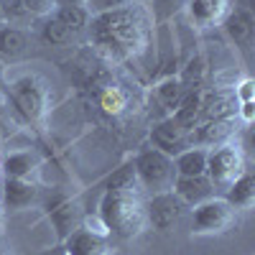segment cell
Segmentation results:
<instances>
[{
  "label": "cell",
  "mask_w": 255,
  "mask_h": 255,
  "mask_svg": "<svg viewBox=\"0 0 255 255\" xmlns=\"http://www.w3.org/2000/svg\"><path fill=\"white\" fill-rule=\"evenodd\" d=\"M90 41L115 61H135L153 49V31L143 5L128 3L90 18Z\"/></svg>",
  "instance_id": "cell-1"
},
{
  "label": "cell",
  "mask_w": 255,
  "mask_h": 255,
  "mask_svg": "<svg viewBox=\"0 0 255 255\" xmlns=\"http://www.w3.org/2000/svg\"><path fill=\"white\" fill-rule=\"evenodd\" d=\"M100 222L102 227L123 240L138 238L145 227V204L140 199V186H108L100 199Z\"/></svg>",
  "instance_id": "cell-2"
},
{
  "label": "cell",
  "mask_w": 255,
  "mask_h": 255,
  "mask_svg": "<svg viewBox=\"0 0 255 255\" xmlns=\"http://www.w3.org/2000/svg\"><path fill=\"white\" fill-rule=\"evenodd\" d=\"M133 171L135 181L140 189H145L148 194H161V191H171L176 181V168L174 158L166 156L156 148H143V151L133 158Z\"/></svg>",
  "instance_id": "cell-3"
},
{
  "label": "cell",
  "mask_w": 255,
  "mask_h": 255,
  "mask_svg": "<svg viewBox=\"0 0 255 255\" xmlns=\"http://www.w3.org/2000/svg\"><path fill=\"white\" fill-rule=\"evenodd\" d=\"M8 100L15 108V113L28 120L38 123L46 113V90L36 74H18L8 82Z\"/></svg>",
  "instance_id": "cell-4"
},
{
  "label": "cell",
  "mask_w": 255,
  "mask_h": 255,
  "mask_svg": "<svg viewBox=\"0 0 255 255\" xmlns=\"http://www.w3.org/2000/svg\"><path fill=\"white\" fill-rule=\"evenodd\" d=\"M243 171H245V156L235 143L207 148V179L217 186V191H225Z\"/></svg>",
  "instance_id": "cell-5"
},
{
  "label": "cell",
  "mask_w": 255,
  "mask_h": 255,
  "mask_svg": "<svg viewBox=\"0 0 255 255\" xmlns=\"http://www.w3.org/2000/svg\"><path fill=\"white\" fill-rule=\"evenodd\" d=\"M235 207H232L222 194L212 197L197 207H191V230L197 235H220L227 232L235 222Z\"/></svg>",
  "instance_id": "cell-6"
},
{
  "label": "cell",
  "mask_w": 255,
  "mask_h": 255,
  "mask_svg": "<svg viewBox=\"0 0 255 255\" xmlns=\"http://www.w3.org/2000/svg\"><path fill=\"white\" fill-rule=\"evenodd\" d=\"M184 204L174 191H161V194H151L145 202V222L158 232H168L184 215Z\"/></svg>",
  "instance_id": "cell-7"
},
{
  "label": "cell",
  "mask_w": 255,
  "mask_h": 255,
  "mask_svg": "<svg viewBox=\"0 0 255 255\" xmlns=\"http://www.w3.org/2000/svg\"><path fill=\"white\" fill-rule=\"evenodd\" d=\"M148 140H151V148H156V151L171 156V158H174L176 153L186 151V148L191 145V143H189V133L181 130L171 115H166V118H161V120H156V123L151 125Z\"/></svg>",
  "instance_id": "cell-8"
},
{
  "label": "cell",
  "mask_w": 255,
  "mask_h": 255,
  "mask_svg": "<svg viewBox=\"0 0 255 255\" xmlns=\"http://www.w3.org/2000/svg\"><path fill=\"white\" fill-rule=\"evenodd\" d=\"M238 125H240V118L238 115L199 123L194 130L189 133V143L191 145H199V148H215V145L230 143L232 135L238 133Z\"/></svg>",
  "instance_id": "cell-9"
},
{
  "label": "cell",
  "mask_w": 255,
  "mask_h": 255,
  "mask_svg": "<svg viewBox=\"0 0 255 255\" xmlns=\"http://www.w3.org/2000/svg\"><path fill=\"white\" fill-rule=\"evenodd\" d=\"M108 230H92V227H77L72 235L64 240L67 255H110Z\"/></svg>",
  "instance_id": "cell-10"
},
{
  "label": "cell",
  "mask_w": 255,
  "mask_h": 255,
  "mask_svg": "<svg viewBox=\"0 0 255 255\" xmlns=\"http://www.w3.org/2000/svg\"><path fill=\"white\" fill-rule=\"evenodd\" d=\"M184 10L189 23L204 31V28L222 26V20L230 10V0H184Z\"/></svg>",
  "instance_id": "cell-11"
},
{
  "label": "cell",
  "mask_w": 255,
  "mask_h": 255,
  "mask_svg": "<svg viewBox=\"0 0 255 255\" xmlns=\"http://www.w3.org/2000/svg\"><path fill=\"white\" fill-rule=\"evenodd\" d=\"M171 191L179 197V202L184 207H197V204L220 194L217 186L207 179V174H202V176H176Z\"/></svg>",
  "instance_id": "cell-12"
},
{
  "label": "cell",
  "mask_w": 255,
  "mask_h": 255,
  "mask_svg": "<svg viewBox=\"0 0 255 255\" xmlns=\"http://www.w3.org/2000/svg\"><path fill=\"white\" fill-rule=\"evenodd\" d=\"M222 28H225L227 38L235 46L250 49L253 36H255V18H253V13L248 8H230L225 20H222Z\"/></svg>",
  "instance_id": "cell-13"
},
{
  "label": "cell",
  "mask_w": 255,
  "mask_h": 255,
  "mask_svg": "<svg viewBox=\"0 0 255 255\" xmlns=\"http://www.w3.org/2000/svg\"><path fill=\"white\" fill-rule=\"evenodd\" d=\"M238 115V100L227 90L217 92H202V108H199V123L217 120V118H230ZM197 123V125H199Z\"/></svg>",
  "instance_id": "cell-14"
},
{
  "label": "cell",
  "mask_w": 255,
  "mask_h": 255,
  "mask_svg": "<svg viewBox=\"0 0 255 255\" xmlns=\"http://www.w3.org/2000/svg\"><path fill=\"white\" fill-rule=\"evenodd\" d=\"M38 194V189L31 179H3L0 184V197H3V204L8 209H23L28 207Z\"/></svg>",
  "instance_id": "cell-15"
},
{
  "label": "cell",
  "mask_w": 255,
  "mask_h": 255,
  "mask_svg": "<svg viewBox=\"0 0 255 255\" xmlns=\"http://www.w3.org/2000/svg\"><path fill=\"white\" fill-rule=\"evenodd\" d=\"M28 51V33L18 26L0 23V61L13 64Z\"/></svg>",
  "instance_id": "cell-16"
},
{
  "label": "cell",
  "mask_w": 255,
  "mask_h": 255,
  "mask_svg": "<svg viewBox=\"0 0 255 255\" xmlns=\"http://www.w3.org/2000/svg\"><path fill=\"white\" fill-rule=\"evenodd\" d=\"M186 90H184V84L179 79V74H168V77H158V82L153 84V97L158 102V108H163V118L166 115H171L181 100H184Z\"/></svg>",
  "instance_id": "cell-17"
},
{
  "label": "cell",
  "mask_w": 255,
  "mask_h": 255,
  "mask_svg": "<svg viewBox=\"0 0 255 255\" xmlns=\"http://www.w3.org/2000/svg\"><path fill=\"white\" fill-rule=\"evenodd\" d=\"M49 217H51V225H54V230H56V235L61 238V243L67 240L77 227H82V209H79V204L72 202V199L59 202V204L49 212Z\"/></svg>",
  "instance_id": "cell-18"
},
{
  "label": "cell",
  "mask_w": 255,
  "mask_h": 255,
  "mask_svg": "<svg viewBox=\"0 0 255 255\" xmlns=\"http://www.w3.org/2000/svg\"><path fill=\"white\" fill-rule=\"evenodd\" d=\"M0 171L8 179H31L38 171V156L33 151H10L0 161Z\"/></svg>",
  "instance_id": "cell-19"
},
{
  "label": "cell",
  "mask_w": 255,
  "mask_h": 255,
  "mask_svg": "<svg viewBox=\"0 0 255 255\" xmlns=\"http://www.w3.org/2000/svg\"><path fill=\"white\" fill-rule=\"evenodd\" d=\"M222 197L235 209H250L253 202H255V176L245 168V171L222 191Z\"/></svg>",
  "instance_id": "cell-20"
},
{
  "label": "cell",
  "mask_w": 255,
  "mask_h": 255,
  "mask_svg": "<svg viewBox=\"0 0 255 255\" xmlns=\"http://www.w3.org/2000/svg\"><path fill=\"white\" fill-rule=\"evenodd\" d=\"M176 176H202L207 174V148L189 145L186 151L174 156Z\"/></svg>",
  "instance_id": "cell-21"
},
{
  "label": "cell",
  "mask_w": 255,
  "mask_h": 255,
  "mask_svg": "<svg viewBox=\"0 0 255 255\" xmlns=\"http://www.w3.org/2000/svg\"><path fill=\"white\" fill-rule=\"evenodd\" d=\"M41 38H44L49 46H69L77 36L64 26L54 13H49V15H44V23H41Z\"/></svg>",
  "instance_id": "cell-22"
},
{
  "label": "cell",
  "mask_w": 255,
  "mask_h": 255,
  "mask_svg": "<svg viewBox=\"0 0 255 255\" xmlns=\"http://www.w3.org/2000/svg\"><path fill=\"white\" fill-rule=\"evenodd\" d=\"M64 26H67L74 36H79V33H84L87 31V26H90V10L87 8H82V5H61V8H54L51 10Z\"/></svg>",
  "instance_id": "cell-23"
},
{
  "label": "cell",
  "mask_w": 255,
  "mask_h": 255,
  "mask_svg": "<svg viewBox=\"0 0 255 255\" xmlns=\"http://www.w3.org/2000/svg\"><path fill=\"white\" fill-rule=\"evenodd\" d=\"M204 77H207V64L202 56H191L179 74L184 90H204Z\"/></svg>",
  "instance_id": "cell-24"
},
{
  "label": "cell",
  "mask_w": 255,
  "mask_h": 255,
  "mask_svg": "<svg viewBox=\"0 0 255 255\" xmlns=\"http://www.w3.org/2000/svg\"><path fill=\"white\" fill-rule=\"evenodd\" d=\"M0 13H3V23H10V26H18V28L26 26L33 18L23 0H0Z\"/></svg>",
  "instance_id": "cell-25"
},
{
  "label": "cell",
  "mask_w": 255,
  "mask_h": 255,
  "mask_svg": "<svg viewBox=\"0 0 255 255\" xmlns=\"http://www.w3.org/2000/svg\"><path fill=\"white\" fill-rule=\"evenodd\" d=\"M100 108H102L105 113H110V115L123 113V108H125V92H123L120 87L102 90V95H100Z\"/></svg>",
  "instance_id": "cell-26"
},
{
  "label": "cell",
  "mask_w": 255,
  "mask_h": 255,
  "mask_svg": "<svg viewBox=\"0 0 255 255\" xmlns=\"http://www.w3.org/2000/svg\"><path fill=\"white\" fill-rule=\"evenodd\" d=\"M148 5L153 8V20L156 23H166L168 18H174L184 8V0H151Z\"/></svg>",
  "instance_id": "cell-27"
},
{
  "label": "cell",
  "mask_w": 255,
  "mask_h": 255,
  "mask_svg": "<svg viewBox=\"0 0 255 255\" xmlns=\"http://www.w3.org/2000/svg\"><path fill=\"white\" fill-rule=\"evenodd\" d=\"M130 0H84V8L90 10V15H100V13H108L115 10L120 5H128Z\"/></svg>",
  "instance_id": "cell-28"
},
{
  "label": "cell",
  "mask_w": 255,
  "mask_h": 255,
  "mask_svg": "<svg viewBox=\"0 0 255 255\" xmlns=\"http://www.w3.org/2000/svg\"><path fill=\"white\" fill-rule=\"evenodd\" d=\"M232 95H235V100H238V105L240 102H255V82L248 77V79H243L235 90H232Z\"/></svg>",
  "instance_id": "cell-29"
},
{
  "label": "cell",
  "mask_w": 255,
  "mask_h": 255,
  "mask_svg": "<svg viewBox=\"0 0 255 255\" xmlns=\"http://www.w3.org/2000/svg\"><path fill=\"white\" fill-rule=\"evenodd\" d=\"M33 18H44L54 10V0H23Z\"/></svg>",
  "instance_id": "cell-30"
},
{
  "label": "cell",
  "mask_w": 255,
  "mask_h": 255,
  "mask_svg": "<svg viewBox=\"0 0 255 255\" xmlns=\"http://www.w3.org/2000/svg\"><path fill=\"white\" fill-rule=\"evenodd\" d=\"M61 5H82L84 8V0H54V8H61Z\"/></svg>",
  "instance_id": "cell-31"
},
{
  "label": "cell",
  "mask_w": 255,
  "mask_h": 255,
  "mask_svg": "<svg viewBox=\"0 0 255 255\" xmlns=\"http://www.w3.org/2000/svg\"><path fill=\"white\" fill-rule=\"evenodd\" d=\"M38 255H67V253H64V245H59V248H51V250H44V253H38Z\"/></svg>",
  "instance_id": "cell-32"
},
{
  "label": "cell",
  "mask_w": 255,
  "mask_h": 255,
  "mask_svg": "<svg viewBox=\"0 0 255 255\" xmlns=\"http://www.w3.org/2000/svg\"><path fill=\"white\" fill-rule=\"evenodd\" d=\"M130 3H135V5H143V8H145L148 3H151V0H130Z\"/></svg>",
  "instance_id": "cell-33"
},
{
  "label": "cell",
  "mask_w": 255,
  "mask_h": 255,
  "mask_svg": "<svg viewBox=\"0 0 255 255\" xmlns=\"http://www.w3.org/2000/svg\"><path fill=\"white\" fill-rule=\"evenodd\" d=\"M0 23H3V13H0Z\"/></svg>",
  "instance_id": "cell-34"
},
{
  "label": "cell",
  "mask_w": 255,
  "mask_h": 255,
  "mask_svg": "<svg viewBox=\"0 0 255 255\" xmlns=\"http://www.w3.org/2000/svg\"><path fill=\"white\" fill-rule=\"evenodd\" d=\"M0 140H3V130H0Z\"/></svg>",
  "instance_id": "cell-35"
},
{
  "label": "cell",
  "mask_w": 255,
  "mask_h": 255,
  "mask_svg": "<svg viewBox=\"0 0 255 255\" xmlns=\"http://www.w3.org/2000/svg\"><path fill=\"white\" fill-rule=\"evenodd\" d=\"M0 174H3V171H0Z\"/></svg>",
  "instance_id": "cell-36"
}]
</instances>
